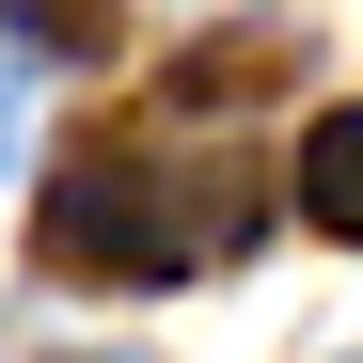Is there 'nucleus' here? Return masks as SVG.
<instances>
[{
	"label": "nucleus",
	"instance_id": "f257e3e1",
	"mask_svg": "<svg viewBox=\"0 0 363 363\" xmlns=\"http://www.w3.org/2000/svg\"><path fill=\"white\" fill-rule=\"evenodd\" d=\"M253 174H174L143 143H79L64 174H48V206H32V253L64 269V284H190L221 253H253Z\"/></svg>",
	"mask_w": 363,
	"mask_h": 363
},
{
	"label": "nucleus",
	"instance_id": "f03ea898",
	"mask_svg": "<svg viewBox=\"0 0 363 363\" xmlns=\"http://www.w3.org/2000/svg\"><path fill=\"white\" fill-rule=\"evenodd\" d=\"M284 190H300V221H316V237H363V95L300 127V174H284Z\"/></svg>",
	"mask_w": 363,
	"mask_h": 363
},
{
	"label": "nucleus",
	"instance_id": "7ed1b4c3",
	"mask_svg": "<svg viewBox=\"0 0 363 363\" xmlns=\"http://www.w3.org/2000/svg\"><path fill=\"white\" fill-rule=\"evenodd\" d=\"M0 16H16V48H48V64H111L127 0H0Z\"/></svg>",
	"mask_w": 363,
	"mask_h": 363
}]
</instances>
